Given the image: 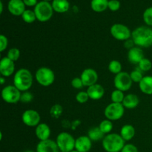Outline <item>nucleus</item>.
Wrapping results in <instances>:
<instances>
[{
  "label": "nucleus",
  "mask_w": 152,
  "mask_h": 152,
  "mask_svg": "<svg viewBox=\"0 0 152 152\" xmlns=\"http://www.w3.org/2000/svg\"><path fill=\"white\" fill-rule=\"evenodd\" d=\"M132 39L135 45L140 48L152 46V28L148 26H140L132 31Z\"/></svg>",
  "instance_id": "nucleus-1"
},
{
  "label": "nucleus",
  "mask_w": 152,
  "mask_h": 152,
  "mask_svg": "<svg viewBox=\"0 0 152 152\" xmlns=\"http://www.w3.org/2000/svg\"><path fill=\"white\" fill-rule=\"evenodd\" d=\"M34 82V77L31 71L27 68H20L13 77V86L21 92L28 91L31 88Z\"/></svg>",
  "instance_id": "nucleus-2"
},
{
  "label": "nucleus",
  "mask_w": 152,
  "mask_h": 152,
  "mask_svg": "<svg viewBox=\"0 0 152 152\" xmlns=\"http://www.w3.org/2000/svg\"><path fill=\"white\" fill-rule=\"evenodd\" d=\"M126 141L120 134L110 133L106 134L102 140V148L106 152H120L124 147Z\"/></svg>",
  "instance_id": "nucleus-3"
},
{
  "label": "nucleus",
  "mask_w": 152,
  "mask_h": 152,
  "mask_svg": "<svg viewBox=\"0 0 152 152\" xmlns=\"http://www.w3.org/2000/svg\"><path fill=\"white\" fill-rule=\"evenodd\" d=\"M37 19L41 22H48L51 19L53 14V9L52 4L49 1H41L37 3L34 10Z\"/></svg>",
  "instance_id": "nucleus-4"
},
{
  "label": "nucleus",
  "mask_w": 152,
  "mask_h": 152,
  "mask_svg": "<svg viewBox=\"0 0 152 152\" xmlns=\"http://www.w3.org/2000/svg\"><path fill=\"white\" fill-rule=\"evenodd\" d=\"M76 139L68 132H61L57 135L56 142L59 151L70 152L75 149Z\"/></svg>",
  "instance_id": "nucleus-5"
},
{
  "label": "nucleus",
  "mask_w": 152,
  "mask_h": 152,
  "mask_svg": "<svg viewBox=\"0 0 152 152\" xmlns=\"http://www.w3.org/2000/svg\"><path fill=\"white\" fill-rule=\"evenodd\" d=\"M35 78L40 86L48 87L54 83L55 74L50 68L47 67H41L36 71Z\"/></svg>",
  "instance_id": "nucleus-6"
},
{
  "label": "nucleus",
  "mask_w": 152,
  "mask_h": 152,
  "mask_svg": "<svg viewBox=\"0 0 152 152\" xmlns=\"http://www.w3.org/2000/svg\"><path fill=\"white\" fill-rule=\"evenodd\" d=\"M125 108L122 103L111 102L107 105L104 111L105 118L111 121H117L121 119L124 115Z\"/></svg>",
  "instance_id": "nucleus-7"
},
{
  "label": "nucleus",
  "mask_w": 152,
  "mask_h": 152,
  "mask_svg": "<svg viewBox=\"0 0 152 152\" xmlns=\"http://www.w3.org/2000/svg\"><path fill=\"white\" fill-rule=\"evenodd\" d=\"M1 95L4 102L8 104H15L20 101L22 92L13 85H8L3 88Z\"/></svg>",
  "instance_id": "nucleus-8"
},
{
  "label": "nucleus",
  "mask_w": 152,
  "mask_h": 152,
  "mask_svg": "<svg viewBox=\"0 0 152 152\" xmlns=\"http://www.w3.org/2000/svg\"><path fill=\"white\" fill-rule=\"evenodd\" d=\"M110 33L114 39L120 41H126L132 38V32L123 24H114L110 28Z\"/></svg>",
  "instance_id": "nucleus-9"
},
{
  "label": "nucleus",
  "mask_w": 152,
  "mask_h": 152,
  "mask_svg": "<svg viewBox=\"0 0 152 152\" xmlns=\"http://www.w3.org/2000/svg\"><path fill=\"white\" fill-rule=\"evenodd\" d=\"M132 84L133 81L129 73L122 71L114 77V85L117 90L122 91L123 92L128 91L132 88Z\"/></svg>",
  "instance_id": "nucleus-10"
},
{
  "label": "nucleus",
  "mask_w": 152,
  "mask_h": 152,
  "mask_svg": "<svg viewBox=\"0 0 152 152\" xmlns=\"http://www.w3.org/2000/svg\"><path fill=\"white\" fill-rule=\"evenodd\" d=\"M40 114L36 110L28 109L22 113V123L28 127H37L40 123Z\"/></svg>",
  "instance_id": "nucleus-11"
},
{
  "label": "nucleus",
  "mask_w": 152,
  "mask_h": 152,
  "mask_svg": "<svg viewBox=\"0 0 152 152\" xmlns=\"http://www.w3.org/2000/svg\"><path fill=\"white\" fill-rule=\"evenodd\" d=\"M80 78L83 81V86L88 88L97 83L98 74L93 68H86L82 72Z\"/></svg>",
  "instance_id": "nucleus-12"
},
{
  "label": "nucleus",
  "mask_w": 152,
  "mask_h": 152,
  "mask_svg": "<svg viewBox=\"0 0 152 152\" xmlns=\"http://www.w3.org/2000/svg\"><path fill=\"white\" fill-rule=\"evenodd\" d=\"M15 63L7 56L1 58L0 61V74L4 77H9L14 73Z\"/></svg>",
  "instance_id": "nucleus-13"
},
{
  "label": "nucleus",
  "mask_w": 152,
  "mask_h": 152,
  "mask_svg": "<svg viewBox=\"0 0 152 152\" xmlns=\"http://www.w3.org/2000/svg\"><path fill=\"white\" fill-rule=\"evenodd\" d=\"M36 152H59V149L56 141L48 139L39 142Z\"/></svg>",
  "instance_id": "nucleus-14"
},
{
  "label": "nucleus",
  "mask_w": 152,
  "mask_h": 152,
  "mask_svg": "<svg viewBox=\"0 0 152 152\" xmlns=\"http://www.w3.org/2000/svg\"><path fill=\"white\" fill-rule=\"evenodd\" d=\"M8 11L13 16H22L25 10L23 0H10L7 4Z\"/></svg>",
  "instance_id": "nucleus-15"
},
{
  "label": "nucleus",
  "mask_w": 152,
  "mask_h": 152,
  "mask_svg": "<svg viewBox=\"0 0 152 152\" xmlns=\"http://www.w3.org/2000/svg\"><path fill=\"white\" fill-rule=\"evenodd\" d=\"M92 147V141L87 136H80L76 139L75 150L79 152H88Z\"/></svg>",
  "instance_id": "nucleus-16"
},
{
  "label": "nucleus",
  "mask_w": 152,
  "mask_h": 152,
  "mask_svg": "<svg viewBox=\"0 0 152 152\" xmlns=\"http://www.w3.org/2000/svg\"><path fill=\"white\" fill-rule=\"evenodd\" d=\"M144 57L143 50L141 48L135 46L128 52V60L134 65H138Z\"/></svg>",
  "instance_id": "nucleus-17"
},
{
  "label": "nucleus",
  "mask_w": 152,
  "mask_h": 152,
  "mask_svg": "<svg viewBox=\"0 0 152 152\" xmlns=\"http://www.w3.org/2000/svg\"><path fill=\"white\" fill-rule=\"evenodd\" d=\"M87 93L89 98L93 100H99L102 99L105 94V89L101 85L96 83L87 88Z\"/></svg>",
  "instance_id": "nucleus-18"
},
{
  "label": "nucleus",
  "mask_w": 152,
  "mask_h": 152,
  "mask_svg": "<svg viewBox=\"0 0 152 152\" xmlns=\"http://www.w3.org/2000/svg\"><path fill=\"white\" fill-rule=\"evenodd\" d=\"M50 133H51V132H50V127L46 123H40L36 127L35 134L39 140V141L50 139Z\"/></svg>",
  "instance_id": "nucleus-19"
},
{
  "label": "nucleus",
  "mask_w": 152,
  "mask_h": 152,
  "mask_svg": "<svg viewBox=\"0 0 152 152\" xmlns=\"http://www.w3.org/2000/svg\"><path fill=\"white\" fill-rule=\"evenodd\" d=\"M140 99L139 97L134 94H129L125 96L124 99H123V105L125 108L127 109H134L137 108L139 105Z\"/></svg>",
  "instance_id": "nucleus-20"
},
{
  "label": "nucleus",
  "mask_w": 152,
  "mask_h": 152,
  "mask_svg": "<svg viewBox=\"0 0 152 152\" xmlns=\"http://www.w3.org/2000/svg\"><path fill=\"white\" fill-rule=\"evenodd\" d=\"M141 92L147 95H152V76H145L139 83Z\"/></svg>",
  "instance_id": "nucleus-21"
},
{
  "label": "nucleus",
  "mask_w": 152,
  "mask_h": 152,
  "mask_svg": "<svg viewBox=\"0 0 152 152\" xmlns=\"http://www.w3.org/2000/svg\"><path fill=\"white\" fill-rule=\"evenodd\" d=\"M136 134L134 127L131 124L124 125L120 130V136L125 141H129L134 138Z\"/></svg>",
  "instance_id": "nucleus-22"
},
{
  "label": "nucleus",
  "mask_w": 152,
  "mask_h": 152,
  "mask_svg": "<svg viewBox=\"0 0 152 152\" xmlns=\"http://www.w3.org/2000/svg\"><path fill=\"white\" fill-rule=\"evenodd\" d=\"M51 4L53 11L56 13H65L70 8V4L68 0H53Z\"/></svg>",
  "instance_id": "nucleus-23"
},
{
  "label": "nucleus",
  "mask_w": 152,
  "mask_h": 152,
  "mask_svg": "<svg viewBox=\"0 0 152 152\" xmlns=\"http://www.w3.org/2000/svg\"><path fill=\"white\" fill-rule=\"evenodd\" d=\"M108 1L109 0H91V7L94 12L102 13L108 8Z\"/></svg>",
  "instance_id": "nucleus-24"
},
{
  "label": "nucleus",
  "mask_w": 152,
  "mask_h": 152,
  "mask_svg": "<svg viewBox=\"0 0 152 152\" xmlns=\"http://www.w3.org/2000/svg\"><path fill=\"white\" fill-rule=\"evenodd\" d=\"M105 136V135L101 132L99 127L91 128L88 132V137L91 140V141H94V142L102 140Z\"/></svg>",
  "instance_id": "nucleus-25"
},
{
  "label": "nucleus",
  "mask_w": 152,
  "mask_h": 152,
  "mask_svg": "<svg viewBox=\"0 0 152 152\" xmlns=\"http://www.w3.org/2000/svg\"><path fill=\"white\" fill-rule=\"evenodd\" d=\"M98 127L99 128L101 132H102L104 134L106 135L111 133L113 128H114V125H113L112 121L108 120V119H105V120H102V121L99 123Z\"/></svg>",
  "instance_id": "nucleus-26"
},
{
  "label": "nucleus",
  "mask_w": 152,
  "mask_h": 152,
  "mask_svg": "<svg viewBox=\"0 0 152 152\" xmlns=\"http://www.w3.org/2000/svg\"><path fill=\"white\" fill-rule=\"evenodd\" d=\"M122 64L118 60H112L108 64V70L111 74H114L115 75L120 74L122 72Z\"/></svg>",
  "instance_id": "nucleus-27"
},
{
  "label": "nucleus",
  "mask_w": 152,
  "mask_h": 152,
  "mask_svg": "<svg viewBox=\"0 0 152 152\" xmlns=\"http://www.w3.org/2000/svg\"><path fill=\"white\" fill-rule=\"evenodd\" d=\"M125 98L124 92L120 90L113 91L111 94V102H115V103H122Z\"/></svg>",
  "instance_id": "nucleus-28"
},
{
  "label": "nucleus",
  "mask_w": 152,
  "mask_h": 152,
  "mask_svg": "<svg viewBox=\"0 0 152 152\" xmlns=\"http://www.w3.org/2000/svg\"><path fill=\"white\" fill-rule=\"evenodd\" d=\"M63 112V108L59 104H55L52 105L50 109V115L52 118L58 119L61 117Z\"/></svg>",
  "instance_id": "nucleus-29"
},
{
  "label": "nucleus",
  "mask_w": 152,
  "mask_h": 152,
  "mask_svg": "<svg viewBox=\"0 0 152 152\" xmlns=\"http://www.w3.org/2000/svg\"><path fill=\"white\" fill-rule=\"evenodd\" d=\"M21 16H22L24 22L29 24L33 23L37 19V16H36L35 13H34V10H25V12L22 13V15Z\"/></svg>",
  "instance_id": "nucleus-30"
},
{
  "label": "nucleus",
  "mask_w": 152,
  "mask_h": 152,
  "mask_svg": "<svg viewBox=\"0 0 152 152\" xmlns=\"http://www.w3.org/2000/svg\"><path fill=\"white\" fill-rule=\"evenodd\" d=\"M152 68V62L150 59H147V58H143L142 60L138 64V68L140 71L146 72V71H150Z\"/></svg>",
  "instance_id": "nucleus-31"
},
{
  "label": "nucleus",
  "mask_w": 152,
  "mask_h": 152,
  "mask_svg": "<svg viewBox=\"0 0 152 152\" xmlns=\"http://www.w3.org/2000/svg\"><path fill=\"white\" fill-rule=\"evenodd\" d=\"M19 56H20V50L17 48H11L7 51V57L14 62L19 59Z\"/></svg>",
  "instance_id": "nucleus-32"
},
{
  "label": "nucleus",
  "mask_w": 152,
  "mask_h": 152,
  "mask_svg": "<svg viewBox=\"0 0 152 152\" xmlns=\"http://www.w3.org/2000/svg\"><path fill=\"white\" fill-rule=\"evenodd\" d=\"M143 21L147 26H152V7H149L146 8L142 14Z\"/></svg>",
  "instance_id": "nucleus-33"
},
{
  "label": "nucleus",
  "mask_w": 152,
  "mask_h": 152,
  "mask_svg": "<svg viewBox=\"0 0 152 152\" xmlns=\"http://www.w3.org/2000/svg\"><path fill=\"white\" fill-rule=\"evenodd\" d=\"M131 78H132L133 83H139L141 80L143 78V75H142V71L138 68V69H135L132 71L130 74Z\"/></svg>",
  "instance_id": "nucleus-34"
},
{
  "label": "nucleus",
  "mask_w": 152,
  "mask_h": 152,
  "mask_svg": "<svg viewBox=\"0 0 152 152\" xmlns=\"http://www.w3.org/2000/svg\"><path fill=\"white\" fill-rule=\"evenodd\" d=\"M90 99L88 94L87 91H80L77 93V94L76 95V100L80 104L86 103L88 101V99Z\"/></svg>",
  "instance_id": "nucleus-35"
},
{
  "label": "nucleus",
  "mask_w": 152,
  "mask_h": 152,
  "mask_svg": "<svg viewBox=\"0 0 152 152\" xmlns=\"http://www.w3.org/2000/svg\"><path fill=\"white\" fill-rule=\"evenodd\" d=\"M33 99H34V95L32 94V93L28 91H24L22 93L20 102H23V103H29Z\"/></svg>",
  "instance_id": "nucleus-36"
},
{
  "label": "nucleus",
  "mask_w": 152,
  "mask_h": 152,
  "mask_svg": "<svg viewBox=\"0 0 152 152\" xmlns=\"http://www.w3.org/2000/svg\"><path fill=\"white\" fill-rule=\"evenodd\" d=\"M108 8L111 11H117L120 8V2L119 0H109Z\"/></svg>",
  "instance_id": "nucleus-37"
},
{
  "label": "nucleus",
  "mask_w": 152,
  "mask_h": 152,
  "mask_svg": "<svg viewBox=\"0 0 152 152\" xmlns=\"http://www.w3.org/2000/svg\"><path fill=\"white\" fill-rule=\"evenodd\" d=\"M71 86L75 89H81L83 87V83L80 77H75L71 80Z\"/></svg>",
  "instance_id": "nucleus-38"
},
{
  "label": "nucleus",
  "mask_w": 152,
  "mask_h": 152,
  "mask_svg": "<svg viewBox=\"0 0 152 152\" xmlns=\"http://www.w3.org/2000/svg\"><path fill=\"white\" fill-rule=\"evenodd\" d=\"M8 45V39L3 34L0 35V51L3 52L6 50Z\"/></svg>",
  "instance_id": "nucleus-39"
},
{
  "label": "nucleus",
  "mask_w": 152,
  "mask_h": 152,
  "mask_svg": "<svg viewBox=\"0 0 152 152\" xmlns=\"http://www.w3.org/2000/svg\"><path fill=\"white\" fill-rule=\"evenodd\" d=\"M120 152H138V148L134 144L128 143L124 145Z\"/></svg>",
  "instance_id": "nucleus-40"
},
{
  "label": "nucleus",
  "mask_w": 152,
  "mask_h": 152,
  "mask_svg": "<svg viewBox=\"0 0 152 152\" xmlns=\"http://www.w3.org/2000/svg\"><path fill=\"white\" fill-rule=\"evenodd\" d=\"M124 46L126 47V48L128 49V50H130V49H132V48L135 47L136 45H135V44H134V42L133 39L131 38V39H129L125 41Z\"/></svg>",
  "instance_id": "nucleus-41"
},
{
  "label": "nucleus",
  "mask_w": 152,
  "mask_h": 152,
  "mask_svg": "<svg viewBox=\"0 0 152 152\" xmlns=\"http://www.w3.org/2000/svg\"><path fill=\"white\" fill-rule=\"evenodd\" d=\"M24 3H25V6H28V7H35L37 4V0H23Z\"/></svg>",
  "instance_id": "nucleus-42"
},
{
  "label": "nucleus",
  "mask_w": 152,
  "mask_h": 152,
  "mask_svg": "<svg viewBox=\"0 0 152 152\" xmlns=\"http://www.w3.org/2000/svg\"><path fill=\"white\" fill-rule=\"evenodd\" d=\"M80 125V121H79V120H75V121H74L72 123H71V128H72L73 130H74V129H75L77 127H78Z\"/></svg>",
  "instance_id": "nucleus-43"
},
{
  "label": "nucleus",
  "mask_w": 152,
  "mask_h": 152,
  "mask_svg": "<svg viewBox=\"0 0 152 152\" xmlns=\"http://www.w3.org/2000/svg\"><path fill=\"white\" fill-rule=\"evenodd\" d=\"M5 81H6L5 77H4L1 76V77H0V83H1V85H4V83H5Z\"/></svg>",
  "instance_id": "nucleus-44"
},
{
  "label": "nucleus",
  "mask_w": 152,
  "mask_h": 152,
  "mask_svg": "<svg viewBox=\"0 0 152 152\" xmlns=\"http://www.w3.org/2000/svg\"><path fill=\"white\" fill-rule=\"evenodd\" d=\"M3 13V2L2 1H0V13Z\"/></svg>",
  "instance_id": "nucleus-45"
},
{
  "label": "nucleus",
  "mask_w": 152,
  "mask_h": 152,
  "mask_svg": "<svg viewBox=\"0 0 152 152\" xmlns=\"http://www.w3.org/2000/svg\"><path fill=\"white\" fill-rule=\"evenodd\" d=\"M25 152H35V151H32V150H28V151H25Z\"/></svg>",
  "instance_id": "nucleus-46"
},
{
  "label": "nucleus",
  "mask_w": 152,
  "mask_h": 152,
  "mask_svg": "<svg viewBox=\"0 0 152 152\" xmlns=\"http://www.w3.org/2000/svg\"><path fill=\"white\" fill-rule=\"evenodd\" d=\"M70 152H79V151H77V150L74 149V150H73V151H70Z\"/></svg>",
  "instance_id": "nucleus-47"
},
{
  "label": "nucleus",
  "mask_w": 152,
  "mask_h": 152,
  "mask_svg": "<svg viewBox=\"0 0 152 152\" xmlns=\"http://www.w3.org/2000/svg\"><path fill=\"white\" fill-rule=\"evenodd\" d=\"M43 1H51V0H43Z\"/></svg>",
  "instance_id": "nucleus-48"
},
{
  "label": "nucleus",
  "mask_w": 152,
  "mask_h": 152,
  "mask_svg": "<svg viewBox=\"0 0 152 152\" xmlns=\"http://www.w3.org/2000/svg\"><path fill=\"white\" fill-rule=\"evenodd\" d=\"M59 152H64V151H59Z\"/></svg>",
  "instance_id": "nucleus-49"
}]
</instances>
